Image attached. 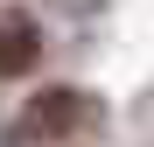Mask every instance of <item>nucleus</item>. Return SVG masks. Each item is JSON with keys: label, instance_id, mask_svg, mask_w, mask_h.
Masks as SVG:
<instances>
[{"label": "nucleus", "instance_id": "nucleus-1", "mask_svg": "<svg viewBox=\"0 0 154 147\" xmlns=\"http://www.w3.org/2000/svg\"><path fill=\"white\" fill-rule=\"evenodd\" d=\"M77 126H84V98H77V91H42V98H28V105H21V119H14V140L42 147V140H63V133H77Z\"/></svg>", "mask_w": 154, "mask_h": 147}, {"label": "nucleus", "instance_id": "nucleus-2", "mask_svg": "<svg viewBox=\"0 0 154 147\" xmlns=\"http://www.w3.org/2000/svg\"><path fill=\"white\" fill-rule=\"evenodd\" d=\"M42 63V28L28 14H7L0 21V77H21V70Z\"/></svg>", "mask_w": 154, "mask_h": 147}]
</instances>
